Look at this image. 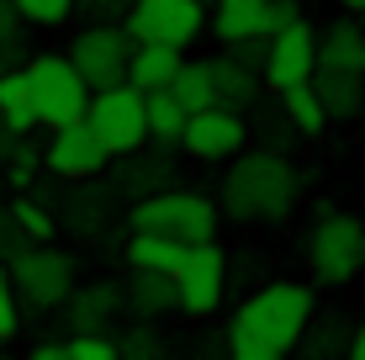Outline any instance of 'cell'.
<instances>
[{
	"instance_id": "obj_1",
	"label": "cell",
	"mask_w": 365,
	"mask_h": 360,
	"mask_svg": "<svg viewBox=\"0 0 365 360\" xmlns=\"http://www.w3.org/2000/svg\"><path fill=\"white\" fill-rule=\"evenodd\" d=\"M312 287L302 281H270V287L249 292L228 318V355L233 360H286L297 350L302 329L312 318Z\"/></svg>"
},
{
	"instance_id": "obj_2",
	"label": "cell",
	"mask_w": 365,
	"mask_h": 360,
	"mask_svg": "<svg viewBox=\"0 0 365 360\" xmlns=\"http://www.w3.org/2000/svg\"><path fill=\"white\" fill-rule=\"evenodd\" d=\"M297 202H302V170L275 148H255V154L238 148L217 191V212L244 222V228H275L297 212Z\"/></svg>"
},
{
	"instance_id": "obj_3",
	"label": "cell",
	"mask_w": 365,
	"mask_h": 360,
	"mask_svg": "<svg viewBox=\"0 0 365 360\" xmlns=\"http://www.w3.org/2000/svg\"><path fill=\"white\" fill-rule=\"evenodd\" d=\"M307 265L318 287H349L365 270V222L344 207H323L307 233Z\"/></svg>"
},
{
	"instance_id": "obj_4",
	"label": "cell",
	"mask_w": 365,
	"mask_h": 360,
	"mask_svg": "<svg viewBox=\"0 0 365 360\" xmlns=\"http://www.w3.org/2000/svg\"><path fill=\"white\" fill-rule=\"evenodd\" d=\"M217 202L201 191H180V185H165L154 196H138L128 222L133 228H148V233H165V239H180V244H201V239H217Z\"/></svg>"
},
{
	"instance_id": "obj_5",
	"label": "cell",
	"mask_w": 365,
	"mask_h": 360,
	"mask_svg": "<svg viewBox=\"0 0 365 360\" xmlns=\"http://www.w3.org/2000/svg\"><path fill=\"white\" fill-rule=\"evenodd\" d=\"M6 276H11V287H16V302L21 307L53 313V307H64V297L74 287V259L64 250H53V239L21 244V250L6 259Z\"/></svg>"
},
{
	"instance_id": "obj_6",
	"label": "cell",
	"mask_w": 365,
	"mask_h": 360,
	"mask_svg": "<svg viewBox=\"0 0 365 360\" xmlns=\"http://www.w3.org/2000/svg\"><path fill=\"white\" fill-rule=\"evenodd\" d=\"M27 80H32L37 128H64V122L85 117L91 85L80 80V69L69 64V53H32L27 58Z\"/></svg>"
},
{
	"instance_id": "obj_7",
	"label": "cell",
	"mask_w": 365,
	"mask_h": 360,
	"mask_svg": "<svg viewBox=\"0 0 365 360\" xmlns=\"http://www.w3.org/2000/svg\"><path fill=\"white\" fill-rule=\"evenodd\" d=\"M122 32L133 43H170V48H191L207 32V6L201 0H133L122 11Z\"/></svg>"
},
{
	"instance_id": "obj_8",
	"label": "cell",
	"mask_w": 365,
	"mask_h": 360,
	"mask_svg": "<svg viewBox=\"0 0 365 360\" xmlns=\"http://www.w3.org/2000/svg\"><path fill=\"white\" fill-rule=\"evenodd\" d=\"M85 122H91L96 138L106 143V154H128V148H143V143H148V128H143V91H133L128 80L91 91V101H85Z\"/></svg>"
},
{
	"instance_id": "obj_9",
	"label": "cell",
	"mask_w": 365,
	"mask_h": 360,
	"mask_svg": "<svg viewBox=\"0 0 365 360\" xmlns=\"http://www.w3.org/2000/svg\"><path fill=\"white\" fill-rule=\"evenodd\" d=\"M222 292H228V254L217 250V239L185 244L180 265H175V307L180 313H217Z\"/></svg>"
},
{
	"instance_id": "obj_10",
	"label": "cell",
	"mask_w": 365,
	"mask_h": 360,
	"mask_svg": "<svg viewBox=\"0 0 365 360\" xmlns=\"http://www.w3.org/2000/svg\"><path fill=\"white\" fill-rule=\"evenodd\" d=\"M48 133H53V138L43 148V175H58L69 185H85V180L106 175L111 154H106V143L96 138V128L85 117L64 122V128H48Z\"/></svg>"
},
{
	"instance_id": "obj_11",
	"label": "cell",
	"mask_w": 365,
	"mask_h": 360,
	"mask_svg": "<svg viewBox=\"0 0 365 360\" xmlns=\"http://www.w3.org/2000/svg\"><path fill=\"white\" fill-rule=\"evenodd\" d=\"M128 53H133V37L122 32V21H91V27L69 43V64L80 69V80L91 85V91L128 80Z\"/></svg>"
},
{
	"instance_id": "obj_12",
	"label": "cell",
	"mask_w": 365,
	"mask_h": 360,
	"mask_svg": "<svg viewBox=\"0 0 365 360\" xmlns=\"http://www.w3.org/2000/svg\"><path fill=\"white\" fill-rule=\"evenodd\" d=\"M312 69H318V32L307 27V16L275 27L270 48H265V64H259V85L265 91H286V85L312 80Z\"/></svg>"
},
{
	"instance_id": "obj_13",
	"label": "cell",
	"mask_w": 365,
	"mask_h": 360,
	"mask_svg": "<svg viewBox=\"0 0 365 360\" xmlns=\"http://www.w3.org/2000/svg\"><path fill=\"white\" fill-rule=\"evenodd\" d=\"M249 143V122L244 111H228V106H201V111H185V128H180V148L191 159H233L238 148Z\"/></svg>"
},
{
	"instance_id": "obj_14",
	"label": "cell",
	"mask_w": 365,
	"mask_h": 360,
	"mask_svg": "<svg viewBox=\"0 0 365 360\" xmlns=\"http://www.w3.org/2000/svg\"><path fill=\"white\" fill-rule=\"evenodd\" d=\"M117 159V175H111V191H122V196H154V191H165L170 185V148H154V143H143V148H128V154H111Z\"/></svg>"
},
{
	"instance_id": "obj_15",
	"label": "cell",
	"mask_w": 365,
	"mask_h": 360,
	"mask_svg": "<svg viewBox=\"0 0 365 360\" xmlns=\"http://www.w3.org/2000/svg\"><path fill=\"white\" fill-rule=\"evenodd\" d=\"M307 85L329 122H349L365 111V74H355V69H312Z\"/></svg>"
},
{
	"instance_id": "obj_16",
	"label": "cell",
	"mask_w": 365,
	"mask_h": 360,
	"mask_svg": "<svg viewBox=\"0 0 365 360\" xmlns=\"http://www.w3.org/2000/svg\"><path fill=\"white\" fill-rule=\"evenodd\" d=\"M212 64V101L217 106H228V111H249V106H259V69H249V64H238L233 53H222V58H207Z\"/></svg>"
},
{
	"instance_id": "obj_17",
	"label": "cell",
	"mask_w": 365,
	"mask_h": 360,
	"mask_svg": "<svg viewBox=\"0 0 365 360\" xmlns=\"http://www.w3.org/2000/svg\"><path fill=\"white\" fill-rule=\"evenodd\" d=\"M318 69H355L365 74V27L355 16H339L334 27L318 32Z\"/></svg>"
},
{
	"instance_id": "obj_18",
	"label": "cell",
	"mask_w": 365,
	"mask_h": 360,
	"mask_svg": "<svg viewBox=\"0 0 365 360\" xmlns=\"http://www.w3.org/2000/svg\"><path fill=\"white\" fill-rule=\"evenodd\" d=\"M207 32L217 37V43H238V37L270 32L265 0H212L207 6Z\"/></svg>"
},
{
	"instance_id": "obj_19",
	"label": "cell",
	"mask_w": 365,
	"mask_h": 360,
	"mask_svg": "<svg viewBox=\"0 0 365 360\" xmlns=\"http://www.w3.org/2000/svg\"><path fill=\"white\" fill-rule=\"evenodd\" d=\"M122 307H133V318H165L175 313V276L170 270H138L133 265V281L122 287Z\"/></svg>"
},
{
	"instance_id": "obj_20",
	"label": "cell",
	"mask_w": 365,
	"mask_h": 360,
	"mask_svg": "<svg viewBox=\"0 0 365 360\" xmlns=\"http://www.w3.org/2000/svg\"><path fill=\"white\" fill-rule=\"evenodd\" d=\"M180 58H185V48H170V43H133V53H128V85H133V91H159V85L175 80Z\"/></svg>"
},
{
	"instance_id": "obj_21",
	"label": "cell",
	"mask_w": 365,
	"mask_h": 360,
	"mask_svg": "<svg viewBox=\"0 0 365 360\" xmlns=\"http://www.w3.org/2000/svg\"><path fill=\"white\" fill-rule=\"evenodd\" d=\"M69 324L74 334H101L106 329V318L122 307V287H111V281H96V287H69Z\"/></svg>"
},
{
	"instance_id": "obj_22",
	"label": "cell",
	"mask_w": 365,
	"mask_h": 360,
	"mask_svg": "<svg viewBox=\"0 0 365 360\" xmlns=\"http://www.w3.org/2000/svg\"><path fill=\"white\" fill-rule=\"evenodd\" d=\"M143 128H148V143L154 148H180V128H185V106L159 85V91H143Z\"/></svg>"
},
{
	"instance_id": "obj_23",
	"label": "cell",
	"mask_w": 365,
	"mask_h": 360,
	"mask_svg": "<svg viewBox=\"0 0 365 360\" xmlns=\"http://www.w3.org/2000/svg\"><path fill=\"white\" fill-rule=\"evenodd\" d=\"M0 122L11 133H32L37 128V106H32V80H27V64H11L0 69Z\"/></svg>"
},
{
	"instance_id": "obj_24",
	"label": "cell",
	"mask_w": 365,
	"mask_h": 360,
	"mask_svg": "<svg viewBox=\"0 0 365 360\" xmlns=\"http://www.w3.org/2000/svg\"><path fill=\"white\" fill-rule=\"evenodd\" d=\"M180 254H185L180 239H165V233H148V228H133V239H128V265H138V270H170L175 276Z\"/></svg>"
},
{
	"instance_id": "obj_25",
	"label": "cell",
	"mask_w": 365,
	"mask_h": 360,
	"mask_svg": "<svg viewBox=\"0 0 365 360\" xmlns=\"http://www.w3.org/2000/svg\"><path fill=\"white\" fill-rule=\"evenodd\" d=\"M275 101H281L286 122L297 128V138H318V133L329 128V117H323V106H318V96H312L307 80H302V85H286V91H275Z\"/></svg>"
},
{
	"instance_id": "obj_26",
	"label": "cell",
	"mask_w": 365,
	"mask_h": 360,
	"mask_svg": "<svg viewBox=\"0 0 365 360\" xmlns=\"http://www.w3.org/2000/svg\"><path fill=\"white\" fill-rule=\"evenodd\" d=\"M165 91H170L185 111L212 106V64H207V58H180V69H175V80L165 85Z\"/></svg>"
},
{
	"instance_id": "obj_27",
	"label": "cell",
	"mask_w": 365,
	"mask_h": 360,
	"mask_svg": "<svg viewBox=\"0 0 365 360\" xmlns=\"http://www.w3.org/2000/svg\"><path fill=\"white\" fill-rule=\"evenodd\" d=\"M6 212H11V222L21 228V239H32V244H43V239H53V233H58L53 207H48L43 196H32V191H16V202H11Z\"/></svg>"
},
{
	"instance_id": "obj_28",
	"label": "cell",
	"mask_w": 365,
	"mask_h": 360,
	"mask_svg": "<svg viewBox=\"0 0 365 360\" xmlns=\"http://www.w3.org/2000/svg\"><path fill=\"white\" fill-rule=\"evenodd\" d=\"M344 339H349V329L339 324V318H323V324H312V318H307V329H302L297 350L312 355V360H329V355H344Z\"/></svg>"
},
{
	"instance_id": "obj_29",
	"label": "cell",
	"mask_w": 365,
	"mask_h": 360,
	"mask_svg": "<svg viewBox=\"0 0 365 360\" xmlns=\"http://www.w3.org/2000/svg\"><path fill=\"white\" fill-rule=\"evenodd\" d=\"M165 355H170V344L148 318H138V324L117 339V360H165Z\"/></svg>"
},
{
	"instance_id": "obj_30",
	"label": "cell",
	"mask_w": 365,
	"mask_h": 360,
	"mask_svg": "<svg viewBox=\"0 0 365 360\" xmlns=\"http://www.w3.org/2000/svg\"><path fill=\"white\" fill-rule=\"evenodd\" d=\"M0 165H6L11 191H27V185H37V175H43V148L27 143V133H21V138L11 143V154L0 159Z\"/></svg>"
},
{
	"instance_id": "obj_31",
	"label": "cell",
	"mask_w": 365,
	"mask_h": 360,
	"mask_svg": "<svg viewBox=\"0 0 365 360\" xmlns=\"http://www.w3.org/2000/svg\"><path fill=\"white\" fill-rule=\"evenodd\" d=\"M11 6L27 27H64L74 16V0H11Z\"/></svg>"
},
{
	"instance_id": "obj_32",
	"label": "cell",
	"mask_w": 365,
	"mask_h": 360,
	"mask_svg": "<svg viewBox=\"0 0 365 360\" xmlns=\"http://www.w3.org/2000/svg\"><path fill=\"white\" fill-rule=\"evenodd\" d=\"M255 133H259V148H275V154H286L292 143H302V138H297V128L286 122V111H281V106H275L270 117H255Z\"/></svg>"
},
{
	"instance_id": "obj_33",
	"label": "cell",
	"mask_w": 365,
	"mask_h": 360,
	"mask_svg": "<svg viewBox=\"0 0 365 360\" xmlns=\"http://www.w3.org/2000/svg\"><path fill=\"white\" fill-rule=\"evenodd\" d=\"M64 360H117V339H106V329L101 334H69Z\"/></svg>"
},
{
	"instance_id": "obj_34",
	"label": "cell",
	"mask_w": 365,
	"mask_h": 360,
	"mask_svg": "<svg viewBox=\"0 0 365 360\" xmlns=\"http://www.w3.org/2000/svg\"><path fill=\"white\" fill-rule=\"evenodd\" d=\"M21 334V302H16V287L6 276V259H0V344H11Z\"/></svg>"
},
{
	"instance_id": "obj_35",
	"label": "cell",
	"mask_w": 365,
	"mask_h": 360,
	"mask_svg": "<svg viewBox=\"0 0 365 360\" xmlns=\"http://www.w3.org/2000/svg\"><path fill=\"white\" fill-rule=\"evenodd\" d=\"M228 53L238 58V64H249V69H259L265 64V48H270V32H255V37H238V43H222Z\"/></svg>"
},
{
	"instance_id": "obj_36",
	"label": "cell",
	"mask_w": 365,
	"mask_h": 360,
	"mask_svg": "<svg viewBox=\"0 0 365 360\" xmlns=\"http://www.w3.org/2000/svg\"><path fill=\"white\" fill-rule=\"evenodd\" d=\"M128 6H133V0H74V11H85L91 21H122Z\"/></svg>"
},
{
	"instance_id": "obj_37",
	"label": "cell",
	"mask_w": 365,
	"mask_h": 360,
	"mask_svg": "<svg viewBox=\"0 0 365 360\" xmlns=\"http://www.w3.org/2000/svg\"><path fill=\"white\" fill-rule=\"evenodd\" d=\"M265 16H270V32H275V27L302 16V0H265Z\"/></svg>"
},
{
	"instance_id": "obj_38",
	"label": "cell",
	"mask_w": 365,
	"mask_h": 360,
	"mask_svg": "<svg viewBox=\"0 0 365 360\" xmlns=\"http://www.w3.org/2000/svg\"><path fill=\"white\" fill-rule=\"evenodd\" d=\"M21 32V16H16V6L11 0H0V37H16Z\"/></svg>"
},
{
	"instance_id": "obj_39",
	"label": "cell",
	"mask_w": 365,
	"mask_h": 360,
	"mask_svg": "<svg viewBox=\"0 0 365 360\" xmlns=\"http://www.w3.org/2000/svg\"><path fill=\"white\" fill-rule=\"evenodd\" d=\"M344 355H349V360H365V324H355V329H349V339H344Z\"/></svg>"
},
{
	"instance_id": "obj_40",
	"label": "cell",
	"mask_w": 365,
	"mask_h": 360,
	"mask_svg": "<svg viewBox=\"0 0 365 360\" xmlns=\"http://www.w3.org/2000/svg\"><path fill=\"white\" fill-rule=\"evenodd\" d=\"M32 360H64V344H53V339L32 344Z\"/></svg>"
},
{
	"instance_id": "obj_41",
	"label": "cell",
	"mask_w": 365,
	"mask_h": 360,
	"mask_svg": "<svg viewBox=\"0 0 365 360\" xmlns=\"http://www.w3.org/2000/svg\"><path fill=\"white\" fill-rule=\"evenodd\" d=\"M16 138H21V133H11V128H6V122H0V159H6V154H11V143H16Z\"/></svg>"
},
{
	"instance_id": "obj_42",
	"label": "cell",
	"mask_w": 365,
	"mask_h": 360,
	"mask_svg": "<svg viewBox=\"0 0 365 360\" xmlns=\"http://www.w3.org/2000/svg\"><path fill=\"white\" fill-rule=\"evenodd\" d=\"M339 6H344L349 16H360V11H365V0H339Z\"/></svg>"
},
{
	"instance_id": "obj_43",
	"label": "cell",
	"mask_w": 365,
	"mask_h": 360,
	"mask_svg": "<svg viewBox=\"0 0 365 360\" xmlns=\"http://www.w3.org/2000/svg\"><path fill=\"white\" fill-rule=\"evenodd\" d=\"M201 6H212V0H201Z\"/></svg>"
}]
</instances>
